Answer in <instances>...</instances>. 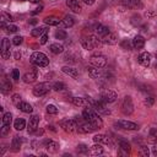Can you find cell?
Returning <instances> with one entry per match:
<instances>
[{
    "mask_svg": "<svg viewBox=\"0 0 157 157\" xmlns=\"http://www.w3.org/2000/svg\"><path fill=\"white\" fill-rule=\"evenodd\" d=\"M82 117H83L85 120L90 121L96 129H101V128L103 126V121H102V119L98 117V114L96 113V110H93V109L90 108V107H87V108L83 109V112H82Z\"/></svg>",
    "mask_w": 157,
    "mask_h": 157,
    "instance_id": "6da1fadb",
    "label": "cell"
},
{
    "mask_svg": "<svg viewBox=\"0 0 157 157\" xmlns=\"http://www.w3.org/2000/svg\"><path fill=\"white\" fill-rule=\"evenodd\" d=\"M31 63L34 64V65H37V66L43 67V66H47L49 64V59H48V56L44 53L34 52L31 55Z\"/></svg>",
    "mask_w": 157,
    "mask_h": 157,
    "instance_id": "7a4b0ae2",
    "label": "cell"
},
{
    "mask_svg": "<svg viewBox=\"0 0 157 157\" xmlns=\"http://www.w3.org/2000/svg\"><path fill=\"white\" fill-rule=\"evenodd\" d=\"M53 88V86L48 82H42V83H38L34 88H33V94L36 97H42L44 94H47L49 92V90Z\"/></svg>",
    "mask_w": 157,
    "mask_h": 157,
    "instance_id": "3957f363",
    "label": "cell"
},
{
    "mask_svg": "<svg viewBox=\"0 0 157 157\" xmlns=\"http://www.w3.org/2000/svg\"><path fill=\"white\" fill-rule=\"evenodd\" d=\"M88 102L92 104V107L94 108L96 112H98V113H101V114H104V115H107V114L110 113L109 109L105 107V102H103L102 99H101V101H93V99H91V98L88 97Z\"/></svg>",
    "mask_w": 157,
    "mask_h": 157,
    "instance_id": "277c9868",
    "label": "cell"
},
{
    "mask_svg": "<svg viewBox=\"0 0 157 157\" xmlns=\"http://www.w3.org/2000/svg\"><path fill=\"white\" fill-rule=\"evenodd\" d=\"M90 63H91V65L102 69V67L105 66L107 59H105V56H103V55H101V54H94V55H92V56L90 58Z\"/></svg>",
    "mask_w": 157,
    "mask_h": 157,
    "instance_id": "5b68a950",
    "label": "cell"
},
{
    "mask_svg": "<svg viewBox=\"0 0 157 157\" xmlns=\"http://www.w3.org/2000/svg\"><path fill=\"white\" fill-rule=\"evenodd\" d=\"M121 112L125 114V115H130L132 112H134V104H132V101H131V97L126 96L123 102H121Z\"/></svg>",
    "mask_w": 157,
    "mask_h": 157,
    "instance_id": "8992f818",
    "label": "cell"
},
{
    "mask_svg": "<svg viewBox=\"0 0 157 157\" xmlns=\"http://www.w3.org/2000/svg\"><path fill=\"white\" fill-rule=\"evenodd\" d=\"M11 55V44H10V39L9 38H2L1 40V56L4 59H10Z\"/></svg>",
    "mask_w": 157,
    "mask_h": 157,
    "instance_id": "52a82bcc",
    "label": "cell"
},
{
    "mask_svg": "<svg viewBox=\"0 0 157 157\" xmlns=\"http://www.w3.org/2000/svg\"><path fill=\"white\" fill-rule=\"evenodd\" d=\"M101 98H102V101L105 102V103H113V102L117 101L118 96H117V93H115L114 91H112V90H104V91H102V93H101Z\"/></svg>",
    "mask_w": 157,
    "mask_h": 157,
    "instance_id": "ba28073f",
    "label": "cell"
},
{
    "mask_svg": "<svg viewBox=\"0 0 157 157\" xmlns=\"http://www.w3.org/2000/svg\"><path fill=\"white\" fill-rule=\"evenodd\" d=\"M60 125L64 129V131H66L69 134H71V132H74V131L77 130V124H76V120H74V119L64 120V121H61Z\"/></svg>",
    "mask_w": 157,
    "mask_h": 157,
    "instance_id": "9c48e42d",
    "label": "cell"
},
{
    "mask_svg": "<svg viewBox=\"0 0 157 157\" xmlns=\"http://www.w3.org/2000/svg\"><path fill=\"white\" fill-rule=\"evenodd\" d=\"M115 125L119 126L120 129H124V130H136V129H139V125L136 123H132V121H129V120H124V119L118 120Z\"/></svg>",
    "mask_w": 157,
    "mask_h": 157,
    "instance_id": "30bf717a",
    "label": "cell"
},
{
    "mask_svg": "<svg viewBox=\"0 0 157 157\" xmlns=\"http://www.w3.org/2000/svg\"><path fill=\"white\" fill-rule=\"evenodd\" d=\"M93 130H96V128H94L90 121H87V120H86V123H82V124H80V125L77 126V131H78L80 134H90V132H92Z\"/></svg>",
    "mask_w": 157,
    "mask_h": 157,
    "instance_id": "8fae6325",
    "label": "cell"
},
{
    "mask_svg": "<svg viewBox=\"0 0 157 157\" xmlns=\"http://www.w3.org/2000/svg\"><path fill=\"white\" fill-rule=\"evenodd\" d=\"M137 61H139V64H140V65H142V66L147 67V66L151 64V54H150V53H147V52L141 53V54L139 55V58H137Z\"/></svg>",
    "mask_w": 157,
    "mask_h": 157,
    "instance_id": "7c38bea8",
    "label": "cell"
},
{
    "mask_svg": "<svg viewBox=\"0 0 157 157\" xmlns=\"http://www.w3.org/2000/svg\"><path fill=\"white\" fill-rule=\"evenodd\" d=\"M101 39H102V42H103L104 44H108V45H114V44H117V42H118L117 34H115V33H112V32H109L108 34H105V36L102 37Z\"/></svg>",
    "mask_w": 157,
    "mask_h": 157,
    "instance_id": "4fadbf2b",
    "label": "cell"
},
{
    "mask_svg": "<svg viewBox=\"0 0 157 157\" xmlns=\"http://www.w3.org/2000/svg\"><path fill=\"white\" fill-rule=\"evenodd\" d=\"M38 121H39L38 115H32V117L29 118V120H28V125H27V130H28V132H33V131L37 129V126H38Z\"/></svg>",
    "mask_w": 157,
    "mask_h": 157,
    "instance_id": "5bb4252c",
    "label": "cell"
},
{
    "mask_svg": "<svg viewBox=\"0 0 157 157\" xmlns=\"http://www.w3.org/2000/svg\"><path fill=\"white\" fill-rule=\"evenodd\" d=\"M87 71H88V75H90L92 78H94V80H98V78H101V76H102L101 69H99V67H96V66H93V65L88 66V67H87Z\"/></svg>",
    "mask_w": 157,
    "mask_h": 157,
    "instance_id": "9a60e30c",
    "label": "cell"
},
{
    "mask_svg": "<svg viewBox=\"0 0 157 157\" xmlns=\"http://www.w3.org/2000/svg\"><path fill=\"white\" fill-rule=\"evenodd\" d=\"M44 147H45L49 152L54 153V152H56V151L59 150V144L55 142V141H53V140H45V141H44Z\"/></svg>",
    "mask_w": 157,
    "mask_h": 157,
    "instance_id": "2e32d148",
    "label": "cell"
},
{
    "mask_svg": "<svg viewBox=\"0 0 157 157\" xmlns=\"http://www.w3.org/2000/svg\"><path fill=\"white\" fill-rule=\"evenodd\" d=\"M132 45L135 49H141L145 45V38L142 36H135L132 39Z\"/></svg>",
    "mask_w": 157,
    "mask_h": 157,
    "instance_id": "e0dca14e",
    "label": "cell"
},
{
    "mask_svg": "<svg viewBox=\"0 0 157 157\" xmlns=\"http://www.w3.org/2000/svg\"><path fill=\"white\" fill-rule=\"evenodd\" d=\"M21 146H22V139L20 136H15L11 141V150L13 152H17V151H20Z\"/></svg>",
    "mask_w": 157,
    "mask_h": 157,
    "instance_id": "ac0fdd59",
    "label": "cell"
},
{
    "mask_svg": "<svg viewBox=\"0 0 157 157\" xmlns=\"http://www.w3.org/2000/svg\"><path fill=\"white\" fill-rule=\"evenodd\" d=\"M66 5L70 7L71 11H74V12H76V13L81 12V6H80V4H78L77 0H67V1H66Z\"/></svg>",
    "mask_w": 157,
    "mask_h": 157,
    "instance_id": "d6986e66",
    "label": "cell"
},
{
    "mask_svg": "<svg viewBox=\"0 0 157 157\" xmlns=\"http://www.w3.org/2000/svg\"><path fill=\"white\" fill-rule=\"evenodd\" d=\"M81 44H82V47H83L85 49H87V50H92V49L94 48L91 36H90V37H83V38L81 39Z\"/></svg>",
    "mask_w": 157,
    "mask_h": 157,
    "instance_id": "ffe728a7",
    "label": "cell"
},
{
    "mask_svg": "<svg viewBox=\"0 0 157 157\" xmlns=\"http://www.w3.org/2000/svg\"><path fill=\"white\" fill-rule=\"evenodd\" d=\"M93 141H94L96 144H107V145L110 142L109 137H108L107 135H104V134H98V135H94V136H93Z\"/></svg>",
    "mask_w": 157,
    "mask_h": 157,
    "instance_id": "44dd1931",
    "label": "cell"
},
{
    "mask_svg": "<svg viewBox=\"0 0 157 157\" xmlns=\"http://www.w3.org/2000/svg\"><path fill=\"white\" fill-rule=\"evenodd\" d=\"M36 78H37V71H29V72L25 74L22 77L23 82H26V83H31V82L36 81Z\"/></svg>",
    "mask_w": 157,
    "mask_h": 157,
    "instance_id": "7402d4cb",
    "label": "cell"
},
{
    "mask_svg": "<svg viewBox=\"0 0 157 157\" xmlns=\"http://www.w3.org/2000/svg\"><path fill=\"white\" fill-rule=\"evenodd\" d=\"M61 70H63V72H65L66 75H69V76H71L74 78H77L78 77L77 70L74 69V67H71V66H64V67H61Z\"/></svg>",
    "mask_w": 157,
    "mask_h": 157,
    "instance_id": "603a6c76",
    "label": "cell"
},
{
    "mask_svg": "<svg viewBox=\"0 0 157 157\" xmlns=\"http://www.w3.org/2000/svg\"><path fill=\"white\" fill-rule=\"evenodd\" d=\"M43 21L48 26H58V25H60V20L58 17H55V16H48Z\"/></svg>",
    "mask_w": 157,
    "mask_h": 157,
    "instance_id": "cb8c5ba5",
    "label": "cell"
},
{
    "mask_svg": "<svg viewBox=\"0 0 157 157\" xmlns=\"http://www.w3.org/2000/svg\"><path fill=\"white\" fill-rule=\"evenodd\" d=\"M17 108L21 112H23V113H32V110H33L32 105L29 103H27V102H20L18 105H17Z\"/></svg>",
    "mask_w": 157,
    "mask_h": 157,
    "instance_id": "d4e9b609",
    "label": "cell"
},
{
    "mask_svg": "<svg viewBox=\"0 0 157 157\" xmlns=\"http://www.w3.org/2000/svg\"><path fill=\"white\" fill-rule=\"evenodd\" d=\"M103 153V147L101 146V144L98 145H93L90 147V155L91 156H98V155H102Z\"/></svg>",
    "mask_w": 157,
    "mask_h": 157,
    "instance_id": "484cf974",
    "label": "cell"
},
{
    "mask_svg": "<svg viewBox=\"0 0 157 157\" xmlns=\"http://www.w3.org/2000/svg\"><path fill=\"white\" fill-rule=\"evenodd\" d=\"M49 49H50V52H52L53 54H60V53L64 52V47H63L61 44H59V43H53V44H50Z\"/></svg>",
    "mask_w": 157,
    "mask_h": 157,
    "instance_id": "4316f807",
    "label": "cell"
},
{
    "mask_svg": "<svg viewBox=\"0 0 157 157\" xmlns=\"http://www.w3.org/2000/svg\"><path fill=\"white\" fill-rule=\"evenodd\" d=\"M96 32H97V34L102 38V37H104L105 34L109 33V28L105 27V26H103V25H98V26L96 27Z\"/></svg>",
    "mask_w": 157,
    "mask_h": 157,
    "instance_id": "83f0119b",
    "label": "cell"
},
{
    "mask_svg": "<svg viewBox=\"0 0 157 157\" xmlns=\"http://www.w3.org/2000/svg\"><path fill=\"white\" fill-rule=\"evenodd\" d=\"M13 128L16 129V130H23L25 128H26V121H25V119H22V118H18V119H16L15 120V123H13Z\"/></svg>",
    "mask_w": 157,
    "mask_h": 157,
    "instance_id": "f1b7e54d",
    "label": "cell"
},
{
    "mask_svg": "<svg viewBox=\"0 0 157 157\" xmlns=\"http://www.w3.org/2000/svg\"><path fill=\"white\" fill-rule=\"evenodd\" d=\"M13 21V18H12V16L11 15H9V13H6V12H2L1 13V27L2 28H5V26H6V23L5 22H12Z\"/></svg>",
    "mask_w": 157,
    "mask_h": 157,
    "instance_id": "f546056e",
    "label": "cell"
},
{
    "mask_svg": "<svg viewBox=\"0 0 157 157\" xmlns=\"http://www.w3.org/2000/svg\"><path fill=\"white\" fill-rule=\"evenodd\" d=\"M47 27H37V28H34V29H32V32H31V34L33 36V37H40L42 34H44V33H47Z\"/></svg>",
    "mask_w": 157,
    "mask_h": 157,
    "instance_id": "4dcf8cb0",
    "label": "cell"
},
{
    "mask_svg": "<svg viewBox=\"0 0 157 157\" xmlns=\"http://www.w3.org/2000/svg\"><path fill=\"white\" fill-rule=\"evenodd\" d=\"M12 90V85L7 81V80H2V82H1V92L2 93H9L10 91Z\"/></svg>",
    "mask_w": 157,
    "mask_h": 157,
    "instance_id": "1f68e13d",
    "label": "cell"
},
{
    "mask_svg": "<svg viewBox=\"0 0 157 157\" xmlns=\"http://www.w3.org/2000/svg\"><path fill=\"white\" fill-rule=\"evenodd\" d=\"M74 23H75V20H74L71 16H69V15L63 18V25H64V27H72Z\"/></svg>",
    "mask_w": 157,
    "mask_h": 157,
    "instance_id": "d6a6232c",
    "label": "cell"
},
{
    "mask_svg": "<svg viewBox=\"0 0 157 157\" xmlns=\"http://www.w3.org/2000/svg\"><path fill=\"white\" fill-rule=\"evenodd\" d=\"M11 120H12V115L11 113H5L1 118V125H10L11 124Z\"/></svg>",
    "mask_w": 157,
    "mask_h": 157,
    "instance_id": "836d02e7",
    "label": "cell"
},
{
    "mask_svg": "<svg viewBox=\"0 0 157 157\" xmlns=\"http://www.w3.org/2000/svg\"><path fill=\"white\" fill-rule=\"evenodd\" d=\"M119 147H120V150L124 151L125 153H129V152H130V144H129L128 141H125V140H120Z\"/></svg>",
    "mask_w": 157,
    "mask_h": 157,
    "instance_id": "e575fe53",
    "label": "cell"
},
{
    "mask_svg": "<svg viewBox=\"0 0 157 157\" xmlns=\"http://www.w3.org/2000/svg\"><path fill=\"white\" fill-rule=\"evenodd\" d=\"M120 47H121L123 49H125V50H130L134 45H132V42H130L129 39H123V40L120 42Z\"/></svg>",
    "mask_w": 157,
    "mask_h": 157,
    "instance_id": "d590c367",
    "label": "cell"
},
{
    "mask_svg": "<svg viewBox=\"0 0 157 157\" xmlns=\"http://www.w3.org/2000/svg\"><path fill=\"white\" fill-rule=\"evenodd\" d=\"M72 103L75 104V105H77V107H82V105H85L86 104V101L83 99V98H81V97H72Z\"/></svg>",
    "mask_w": 157,
    "mask_h": 157,
    "instance_id": "8d00e7d4",
    "label": "cell"
},
{
    "mask_svg": "<svg viewBox=\"0 0 157 157\" xmlns=\"http://www.w3.org/2000/svg\"><path fill=\"white\" fill-rule=\"evenodd\" d=\"M148 142L151 144H157V131L155 129L151 130V134L148 136Z\"/></svg>",
    "mask_w": 157,
    "mask_h": 157,
    "instance_id": "74e56055",
    "label": "cell"
},
{
    "mask_svg": "<svg viewBox=\"0 0 157 157\" xmlns=\"http://www.w3.org/2000/svg\"><path fill=\"white\" fill-rule=\"evenodd\" d=\"M66 37H67V34L64 29H58L55 32V38L56 39H66Z\"/></svg>",
    "mask_w": 157,
    "mask_h": 157,
    "instance_id": "f35d334b",
    "label": "cell"
},
{
    "mask_svg": "<svg viewBox=\"0 0 157 157\" xmlns=\"http://www.w3.org/2000/svg\"><path fill=\"white\" fill-rule=\"evenodd\" d=\"M65 88H66V86H65L64 82H55L53 85V90L54 91H64Z\"/></svg>",
    "mask_w": 157,
    "mask_h": 157,
    "instance_id": "ab89813d",
    "label": "cell"
},
{
    "mask_svg": "<svg viewBox=\"0 0 157 157\" xmlns=\"http://www.w3.org/2000/svg\"><path fill=\"white\" fill-rule=\"evenodd\" d=\"M5 29H6V32L7 33H15V32H17V26H15V25H11V23H7L6 26H5Z\"/></svg>",
    "mask_w": 157,
    "mask_h": 157,
    "instance_id": "60d3db41",
    "label": "cell"
},
{
    "mask_svg": "<svg viewBox=\"0 0 157 157\" xmlns=\"http://www.w3.org/2000/svg\"><path fill=\"white\" fill-rule=\"evenodd\" d=\"M22 42H23V37H21V36H15L12 39L13 45H20V44H22Z\"/></svg>",
    "mask_w": 157,
    "mask_h": 157,
    "instance_id": "b9f144b4",
    "label": "cell"
},
{
    "mask_svg": "<svg viewBox=\"0 0 157 157\" xmlns=\"http://www.w3.org/2000/svg\"><path fill=\"white\" fill-rule=\"evenodd\" d=\"M47 112L49 114H56L58 113V108L55 105H53V104H48L47 105Z\"/></svg>",
    "mask_w": 157,
    "mask_h": 157,
    "instance_id": "7bdbcfd3",
    "label": "cell"
},
{
    "mask_svg": "<svg viewBox=\"0 0 157 157\" xmlns=\"http://www.w3.org/2000/svg\"><path fill=\"white\" fill-rule=\"evenodd\" d=\"M10 131V125H1V130H0V135L1 136H6Z\"/></svg>",
    "mask_w": 157,
    "mask_h": 157,
    "instance_id": "ee69618b",
    "label": "cell"
},
{
    "mask_svg": "<svg viewBox=\"0 0 157 157\" xmlns=\"http://www.w3.org/2000/svg\"><path fill=\"white\" fill-rule=\"evenodd\" d=\"M124 4L125 5H128V6H141V4H140V0H126V1H124Z\"/></svg>",
    "mask_w": 157,
    "mask_h": 157,
    "instance_id": "f6af8a7d",
    "label": "cell"
},
{
    "mask_svg": "<svg viewBox=\"0 0 157 157\" xmlns=\"http://www.w3.org/2000/svg\"><path fill=\"white\" fill-rule=\"evenodd\" d=\"M140 155L144 156V157H148L150 151H148L147 146H141V147H140Z\"/></svg>",
    "mask_w": 157,
    "mask_h": 157,
    "instance_id": "bcb514c9",
    "label": "cell"
},
{
    "mask_svg": "<svg viewBox=\"0 0 157 157\" xmlns=\"http://www.w3.org/2000/svg\"><path fill=\"white\" fill-rule=\"evenodd\" d=\"M77 151L80 152V153H88L90 151H88V147L86 146V145H78L77 146Z\"/></svg>",
    "mask_w": 157,
    "mask_h": 157,
    "instance_id": "7dc6e473",
    "label": "cell"
},
{
    "mask_svg": "<svg viewBox=\"0 0 157 157\" xmlns=\"http://www.w3.org/2000/svg\"><path fill=\"white\" fill-rule=\"evenodd\" d=\"M20 102H22V101H21V96H20V94H13V96H12V103H13L15 105H18Z\"/></svg>",
    "mask_w": 157,
    "mask_h": 157,
    "instance_id": "c3c4849f",
    "label": "cell"
},
{
    "mask_svg": "<svg viewBox=\"0 0 157 157\" xmlns=\"http://www.w3.org/2000/svg\"><path fill=\"white\" fill-rule=\"evenodd\" d=\"M11 76H12V78H13L15 81H17V80L20 78V71H18L17 69H13L12 72H11Z\"/></svg>",
    "mask_w": 157,
    "mask_h": 157,
    "instance_id": "681fc988",
    "label": "cell"
},
{
    "mask_svg": "<svg viewBox=\"0 0 157 157\" xmlns=\"http://www.w3.org/2000/svg\"><path fill=\"white\" fill-rule=\"evenodd\" d=\"M47 40H48V34L47 33H44V34H42L39 37V44H45Z\"/></svg>",
    "mask_w": 157,
    "mask_h": 157,
    "instance_id": "f907efd6",
    "label": "cell"
},
{
    "mask_svg": "<svg viewBox=\"0 0 157 157\" xmlns=\"http://www.w3.org/2000/svg\"><path fill=\"white\" fill-rule=\"evenodd\" d=\"M153 102H155V99H153L152 97H147V98L145 99V104H146L147 107H151V105L153 104Z\"/></svg>",
    "mask_w": 157,
    "mask_h": 157,
    "instance_id": "816d5d0a",
    "label": "cell"
},
{
    "mask_svg": "<svg viewBox=\"0 0 157 157\" xmlns=\"http://www.w3.org/2000/svg\"><path fill=\"white\" fill-rule=\"evenodd\" d=\"M83 2L87 4V5H93L94 4V0H83Z\"/></svg>",
    "mask_w": 157,
    "mask_h": 157,
    "instance_id": "f5cc1de1",
    "label": "cell"
},
{
    "mask_svg": "<svg viewBox=\"0 0 157 157\" xmlns=\"http://www.w3.org/2000/svg\"><path fill=\"white\" fill-rule=\"evenodd\" d=\"M42 9H43L42 6H39L38 9H36V11H33V15H34V13H38V12H40V11H42Z\"/></svg>",
    "mask_w": 157,
    "mask_h": 157,
    "instance_id": "db71d44e",
    "label": "cell"
},
{
    "mask_svg": "<svg viewBox=\"0 0 157 157\" xmlns=\"http://www.w3.org/2000/svg\"><path fill=\"white\" fill-rule=\"evenodd\" d=\"M29 23H32V25H36V23H37V21H36V20H32V21H29Z\"/></svg>",
    "mask_w": 157,
    "mask_h": 157,
    "instance_id": "11a10c76",
    "label": "cell"
},
{
    "mask_svg": "<svg viewBox=\"0 0 157 157\" xmlns=\"http://www.w3.org/2000/svg\"><path fill=\"white\" fill-rule=\"evenodd\" d=\"M153 155H157V147H153Z\"/></svg>",
    "mask_w": 157,
    "mask_h": 157,
    "instance_id": "9f6ffc18",
    "label": "cell"
},
{
    "mask_svg": "<svg viewBox=\"0 0 157 157\" xmlns=\"http://www.w3.org/2000/svg\"><path fill=\"white\" fill-rule=\"evenodd\" d=\"M29 1H31V2H39L40 0H29Z\"/></svg>",
    "mask_w": 157,
    "mask_h": 157,
    "instance_id": "6f0895ef",
    "label": "cell"
},
{
    "mask_svg": "<svg viewBox=\"0 0 157 157\" xmlns=\"http://www.w3.org/2000/svg\"><path fill=\"white\" fill-rule=\"evenodd\" d=\"M21 1H25V0H21Z\"/></svg>",
    "mask_w": 157,
    "mask_h": 157,
    "instance_id": "680465c9",
    "label": "cell"
}]
</instances>
